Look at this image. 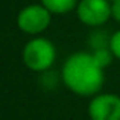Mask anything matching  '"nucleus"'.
I'll use <instances>...</instances> for the list:
<instances>
[{"instance_id":"obj_1","label":"nucleus","mask_w":120,"mask_h":120,"mask_svg":"<svg viewBox=\"0 0 120 120\" xmlns=\"http://www.w3.org/2000/svg\"><path fill=\"white\" fill-rule=\"evenodd\" d=\"M103 67L88 52H76L67 58L62 67L64 84L79 96H94L103 85Z\"/></svg>"},{"instance_id":"obj_2","label":"nucleus","mask_w":120,"mask_h":120,"mask_svg":"<svg viewBox=\"0 0 120 120\" xmlns=\"http://www.w3.org/2000/svg\"><path fill=\"white\" fill-rule=\"evenodd\" d=\"M56 49L47 38H34L27 41L23 49V62L32 71H44L53 65Z\"/></svg>"},{"instance_id":"obj_3","label":"nucleus","mask_w":120,"mask_h":120,"mask_svg":"<svg viewBox=\"0 0 120 120\" xmlns=\"http://www.w3.org/2000/svg\"><path fill=\"white\" fill-rule=\"evenodd\" d=\"M52 12L43 5H29L18 12L17 24L20 30L29 35H38L49 27Z\"/></svg>"},{"instance_id":"obj_4","label":"nucleus","mask_w":120,"mask_h":120,"mask_svg":"<svg viewBox=\"0 0 120 120\" xmlns=\"http://www.w3.org/2000/svg\"><path fill=\"white\" fill-rule=\"evenodd\" d=\"M76 14L78 18L87 26H102L111 18V2L109 0H81L76 6Z\"/></svg>"},{"instance_id":"obj_5","label":"nucleus","mask_w":120,"mask_h":120,"mask_svg":"<svg viewBox=\"0 0 120 120\" xmlns=\"http://www.w3.org/2000/svg\"><path fill=\"white\" fill-rule=\"evenodd\" d=\"M91 120H120V97L117 94H97L88 105Z\"/></svg>"},{"instance_id":"obj_6","label":"nucleus","mask_w":120,"mask_h":120,"mask_svg":"<svg viewBox=\"0 0 120 120\" xmlns=\"http://www.w3.org/2000/svg\"><path fill=\"white\" fill-rule=\"evenodd\" d=\"M78 0H41V5L46 6L52 14H67L78 6Z\"/></svg>"},{"instance_id":"obj_7","label":"nucleus","mask_w":120,"mask_h":120,"mask_svg":"<svg viewBox=\"0 0 120 120\" xmlns=\"http://www.w3.org/2000/svg\"><path fill=\"white\" fill-rule=\"evenodd\" d=\"M108 49L111 50V53L116 56V58L120 59V29L111 35L109 43H108Z\"/></svg>"},{"instance_id":"obj_8","label":"nucleus","mask_w":120,"mask_h":120,"mask_svg":"<svg viewBox=\"0 0 120 120\" xmlns=\"http://www.w3.org/2000/svg\"><path fill=\"white\" fill-rule=\"evenodd\" d=\"M111 17L117 23H120V0L111 2Z\"/></svg>"},{"instance_id":"obj_9","label":"nucleus","mask_w":120,"mask_h":120,"mask_svg":"<svg viewBox=\"0 0 120 120\" xmlns=\"http://www.w3.org/2000/svg\"><path fill=\"white\" fill-rule=\"evenodd\" d=\"M109 2H116V0H109Z\"/></svg>"}]
</instances>
